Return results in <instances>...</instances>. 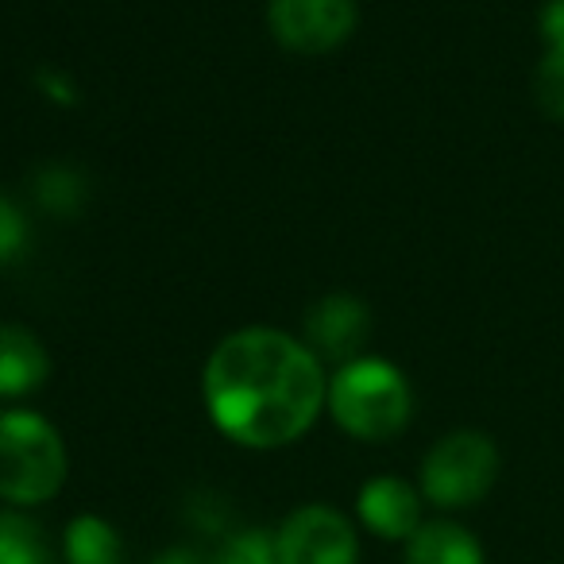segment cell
Listing matches in <instances>:
<instances>
[{
	"label": "cell",
	"instance_id": "3",
	"mask_svg": "<svg viewBox=\"0 0 564 564\" xmlns=\"http://www.w3.org/2000/svg\"><path fill=\"white\" fill-rule=\"evenodd\" d=\"M66 484V445L58 430L32 410L0 414V499L40 507Z\"/></svg>",
	"mask_w": 564,
	"mask_h": 564
},
{
	"label": "cell",
	"instance_id": "14",
	"mask_svg": "<svg viewBox=\"0 0 564 564\" xmlns=\"http://www.w3.org/2000/svg\"><path fill=\"white\" fill-rule=\"evenodd\" d=\"M205 564H282L279 541L267 530H240L225 541L213 556H205Z\"/></svg>",
	"mask_w": 564,
	"mask_h": 564
},
{
	"label": "cell",
	"instance_id": "15",
	"mask_svg": "<svg viewBox=\"0 0 564 564\" xmlns=\"http://www.w3.org/2000/svg\"><path fill=\"white\" fill-rule=\"evenodd\" d=\"M28 240V225H24V213L9 202V197H0V263H9L24 251Z\"/></svg>",
	"mask_w": 564,
	"mask_h": 564
},
{
	"label": "cell",
	"instance_id": "2",
	"mask_svg": "<svg viewBox=\"0 0 564 564\" xmlns=\"http://www.w3.org/2000/svg\"><path fill=\"white\" fill-rule=\"evenodd\" d=\"M329 406L333 422L356 441H391L406 430L414 414L410 383L391 360L379 356H356L340 364L329 379Z\"/></svg>",
	"mask_w": 564,
	"mask_h": 564
},
{
	"label": "cell",
	"instance_id": "4",
	"mask_svg": "<svg viewBox=\"0 0 564 564\" xmlns=\"http://www.w3.org/2000/svg\"><path fill=\"white\" fill-rule=\"evenodd\" d=\"M499 476V448L487 433L456 430L441 437L422 460V499L441 510L476 507Z\"/></svg>",
	"mask_w": 564,
	"mask_h": 564
},
{
	"label": "cell",
	"instance_id": "16",
	"mask_svg": "<svg viewBox=\"0 0 564 564\" xmlns=\"http://www.w3.org/2000/svg\"><path fill=\"white\" fill-rule=\"evenodd\" d=\"M151 564H205V556L194 553V549H171V553L155 556Z\"/></svg>",
	"mask_w": 564,
	"mask_h": 564
},
{
	"label": "cell",
	"instance_id": "8",
	"mask_svg": "<svg viewBox=\"0 0 564 564\" xmlns=\"http://www.w3.org/2000/svg\"><path fill=\"white\" fill-rule=\"evenodd\" d=\"M371 329V314L360 299L352 294H329L322 299L306 317V345L314 356H329V360H356V348L364 345Z\"/></svg>",
	"mask_w": 564,
	"mask_h": 564
},
{
	"label": "cell",
	"instance_id": "12",
	"mask_svg": "<svg viewBox=\"0 0 564 564\" xmlns=\"http://www.w3.org/2000/svg\"><path fill=\"white\" fill-rule=\"evenodd\" d=\"M549 40V55L541 58L538 74H533V89H538V105L553 120H564V0H553L541 17Z\"/></svg>",
	"mask_w": 564,
	"mask_h": 564
},
{
	"label": "cell",
	"instance_id": "10",
	"mask_svg": "<svg viewBox=\"0 0 564 564\" xmlns=\"http://www.w3.org/2000/svg\"><path fill=\"white\" fill-rule=\"evenodd\" d=\"M402 564H487L484 545L460 522H425L406 541Z\"/></svg>",
	"mask_w": 564,
	"mask_h": 564
},
{
	"label": "cell",
	"instance_id": "7",
	"mask_svg": "<svg viewBox=\"0 0 564 564\" xmlns=\"http://www.w3.org/2000/svg\"><path fill=\"white\" fill-rule=\"evenodd\" d=\"M356 514L376 538L383 541H410L422 530V491L399 476H376L360 487Z\"/></svg>",
	"mask_w": 564,
	"mask_h": 564
},
{
	"label": "cell",
	"instance_id": "1",
	"mask_svg": "<svg viewBox=\"0 0 564 564\" xmlns=\"http://www.w3.org/2000/svg\"><path fill=\"white\" fill-rule=\"evenodd\" d=\"M205 410L243 448H282L317 422L329 379L306 340L251 325L213 348L202 376Z\"/></svg>",
	"mask_w": 564,
	"mask_h": 564
},
{
	"label": "cell",
	"instance_id": "5",
	"mask_svg": "<svg viewBox=\"0 0 564 564\" xmlns=\"http://www.w3.org/2000/svg\"><path fill=\"white\" fill-rule=\"evenodd\" d=\"M360 9L356 0H271L267 24L286 51L325 55L337 51L356 32Z\"/></svg>",
	"mask_w": 564,
	"mask_h": 564
},
{
	"label": "cell",
	"instance_id": "13",
	"mask_svg": "<svg viewBox=\"0 0 564 564\" xmlns=\"http://www.w3.org/2000/svg\"><path fill=\"white\" fill-rule=\"evenodd\" d=\"M0 564H58L47 530L35 518L0 510Z\"/></svg>",
	"mask_w": 564,
	"mask_h": 564
},
{
	"label": "cell",
	"instance_id": "9",
	"mask_svg": "<svg viewBox=\"0 0 564 564\" xmlns=\"http://www.w3.org/2000/svg\"><path fill=\"white\" fill-rule=\"evenodd\" d=\"M51 371L47 348L24 325H0V399H20L43 387Z\"/></svg>",
	"mask_w": 564,
	"mask_h": 564
},
{
	"label": "cell",
	"instance_id": "11",
	"mask_svg": "<svg viewBox=\"0 0 564 564\" xmlns=\"http://www.w3.org/2000/svg\"><path fill=\"white\" fill-rule=\"evenodd\" d=\"M66 564H124V541L101 514H78L63 533Z\"/></svg>",
	"mask_w": 564,
	"mask_h": 564
},
{
	"label": "cell",
	"instance_id": "6",
	"mask_svg": "<svg viewBox=\"0 0 564 564\" xmlns=\"http://www.w3.org/2000/svg\"><path fill=\"white\" fill-rule=\"evenodd\" d=\"M282 564H356L360 561V538L356 525L340 510L325 502L299 507L274 533Z\"/></svg>",
	"mask_w": 564,
	"mask_h": 564
}]
</instances>
